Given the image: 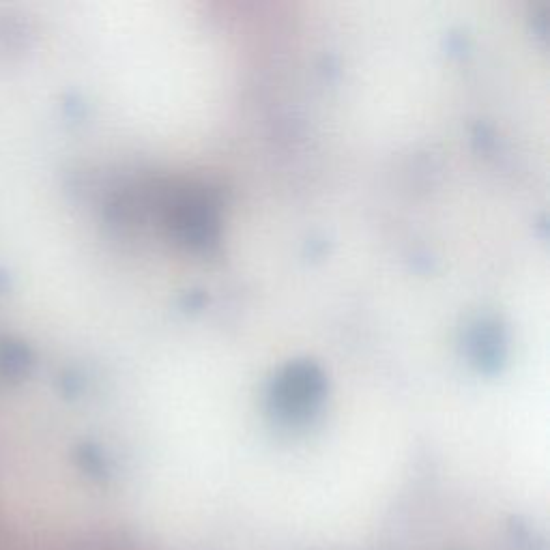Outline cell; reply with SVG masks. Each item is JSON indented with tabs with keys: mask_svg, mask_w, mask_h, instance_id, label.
Listing matches in <instances>:
<instances>
[{
	"mask_svg": "<svg viewBox=\"0 0 550 550\" xmlns=\"http://www.w3.org/2000/svg\"><path fill=\"white\" fill-rule=\"evenodd\" d=\"M325 396V376L310 361L284 368L271 387V409L286 422L308 419Z\"/></svg>",
	"mask_w": 550,
	"mask_h": 550,
	"instance_id": "obj_1",
	"label": "cell"
},
{
	"mask_svg": "<svg viewBox=\"0 0 550 550\" xmlns=\"http://www.w3.org/2000/svg\"><path fill=\"white\" fill-rule=\"evenodd\" d=\"M172 228L181 241L192 248H207L215 243L220 224H217V211L211 205V200L202 196L183 198L172 211Z\"/></svg>",
	"mask_w": 550,
	"mask_h": 550,
	"instance_id": "obj_2",
	"label": "cell"
},
{
	"mask_svg": "<svg viewBox=\"0 0 550 550\" xmlns=\"http://www.w3.org/2000/svg\"><path fill=\"white\" fill-rule=\"evenodd\" d=\"M497 325H480V329L475 331V336L471 340V346L475 351V359L480 361L482 366L492 364L495 366L501 359V349H503V340L499 336V331L495 329Z\"/></svg>",
	"mask_w": 550,
	"mask_h": 550,
	"instance_id": "obj_3",
	"label": "cell"
}]
</instances>
